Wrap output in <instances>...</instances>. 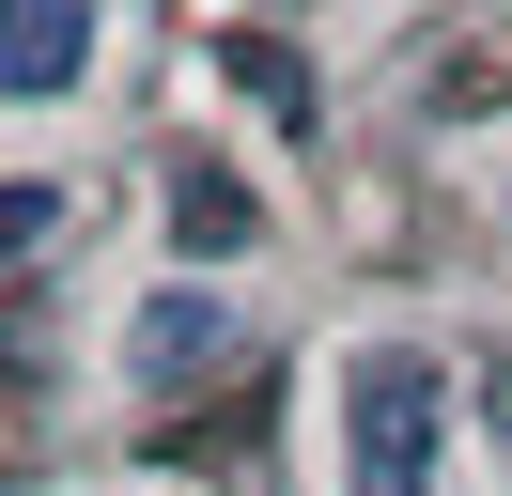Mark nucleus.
I'll list each match as a JSON object with an SVG mask.
<instances>
[{
  "label": "nucleus",
  "instance_id": "6",
  "mask_svg": "<svg viewBox=\"0 0 512 496\" xmlns=\"http://www.w3.org/2000/svg\"><path fill=\"white\" fill-rule=\"evenodd\" d=\"M63 233V186H0V264H16V248H47Z\"/></svg>",
  "mask_w": 512,
  "mask_h": 496
},
{
  "label": "nucleus",
  "instance_id": "2",
  "mask_svg": "<svg viewBox=\"0 0 512 496\" xmlns=\"http://www.w3.org/2000/svg\"><path fill=\"white\" fill-rule=\"evenodd\" d=\"M94 62V0H0V93L32 109V93H78Z\"/></svg>",
  "mask_w": 512,
  "mask_h": 496
},
{
  "label": "nucleus",
  "instance_id": "3",
  "mask_svg": "<svg viewBox=\"0 0 512 496\" xmlns=\"http://www.w3.org/2000/svg\"><path fill=\"white\" fill-rule=\"evenodd\" d=\"M218 341H233V310H218V295H187V279L140 310V372H156V388H171V372H202Z\"/></svg>",
  "mask_w": 512,
  "mask_h": 496
},
{
  "label": "nucleus",
  "instance_id": "5",
  "mask_svg": "<svg viewBox=\"0 0 512 496\" xmlns=\"http://www.w3.org/2000/svg\"><path fill=\"white\" fill-rule=\"evenodd\" d=\"M233 78H249L264 109H295V124H311V78H295V47H264V31H233Z\"/></svg>",
  "mask_w": 512,
  "mask_h": 496
},
{
  "label": "nucleus",
  "instance_id": "1",
  "mask_svg": "<svg viewBox=\"0 0 512 496\" xmlns=\"http://www.w3.org/2000/svg\"><path fill=\"white\" fill-rule=\"evenodd\" d=\"M435 372L419 357H357V496H435Z\"/></svg>",
  "mask_w": 512,
  "mask_h": 496
},
{
  "label": "nucleus",
  "instance_id": "4",
  "mask_svg": "<svg viewBox=\"0 0 512 496\" xmlns=\"http://www.w3.org/2000/svg\"><path fill=\"white\" fill-rule=\"evenodd\" d=\"M171 233H187V248H249V233H264V202H249L233 171H171Z\"/></svg>",
  "mask_w": 512,
  "mask_h": 496
}]
</instances>
